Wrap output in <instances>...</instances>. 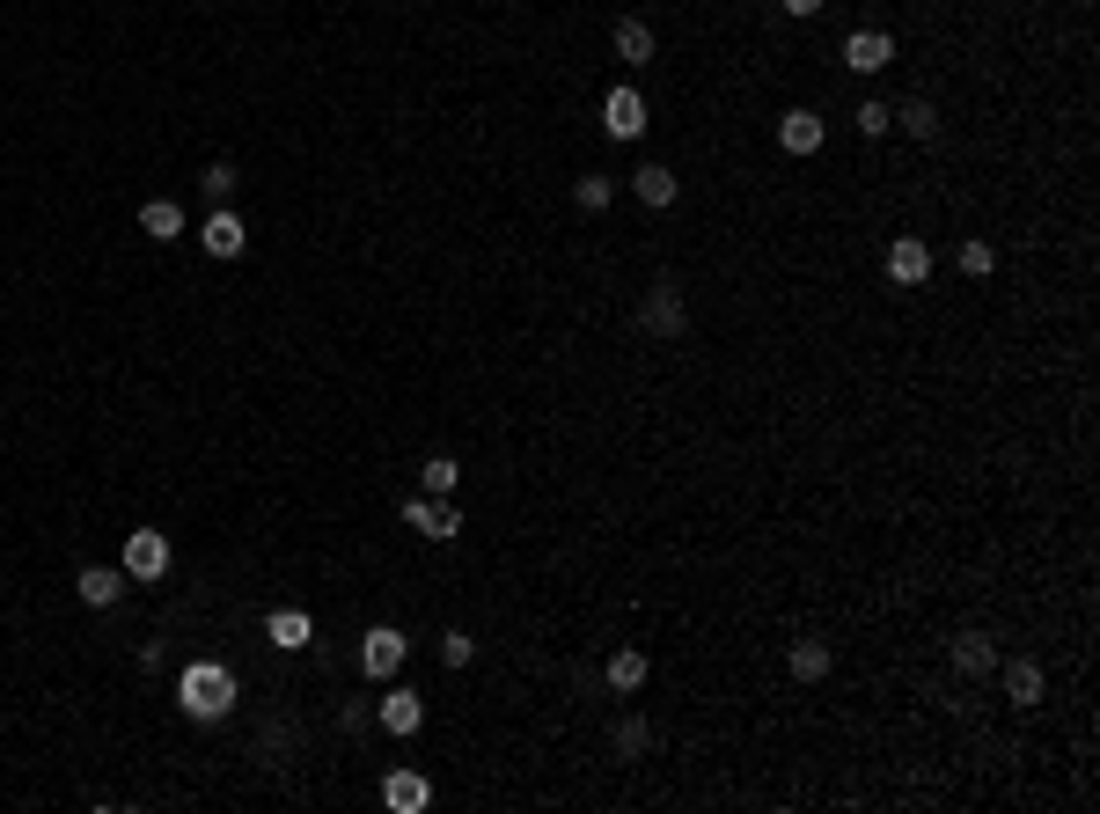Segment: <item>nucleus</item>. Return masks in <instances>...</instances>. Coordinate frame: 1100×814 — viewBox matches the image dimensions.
<instances>
[{"instance_id":"f03ea898","label":"nucleus","mask_w":1100,"mask_h":814,"mask_svg":"<svg viewBox=\"0 0 1100 814\" xmlns=\"http://www.w3.org/2000/svg\"><path fill=\"white\" fill-rule=\"evenodd\" d=\"M162 572H169V536L133 529L125 536V580H162Z\"/></svg>"},{"instance_id":"20e7f679","label":"nucleus","mask_w":1100,"mask_h":814,"mask_svg":"<svg viewBox=\"0 0 1100 814\" xmlns=\"http://www.w3.org/2000/svg\"><path fill=\"white\" fill-rule=\"evenodd\" d=\"M403 529H419L426 543H448V536H463V513L448 499H403Z\"/></svg>"},{"instance_id":"dca6fc26","label":"nucleus","mask_w":1100,"mask_h":814,"mask_svg":"<svg viewBox=\"0 0 1100 814\" xmlns=\"http://www.w3.org/2000/svg\"><path fill=\"white\" fill-rule=\"evenodd\" d=\"M610 45H616V59H624V67H646V59H653V30H646L639 16H624V22H616V30H610Z\"/></svg>"},{"instance_id":"b1692460","label":"nucleus","mask_w":1100,"mask_h":814,"mask_svg":"<svg viewBox=\"0 0 1100 814\" xmlns=\"http://www.w3.org/2000/svg\"><path fill=\"white\" fill-rule=\"evenodd\" d=\"M610 742H616V756H639V748L653 742V726L639 719V712H631V719H616V734H610Z\"/></svg>"},{"instance_id":"423d86ee","label":"nucleus","mask_w":1100,"mask_h":814,"mask_svg":"<svg viewBox=\"0 0 1100 814\" xmlns=\"http://www.w3.org/2000/svg\"><path fill=\"white\" fill-rule=\"evenodd\" d=\"M888 59H895V37L888 30H851V37H844V67H851V73H880Z\"/></svg>"},{"instance_id":"ddd939ff","label":"nucleus","mask_w":1100,"mask_h":814,"mask_svg":"<svg viewBox=\"0 0 1100 814\" xmlns=\"http://www.w3.org/2000/svg\"><path fill=\"white\" fill-rule=\"evenodd\" d=\"M74 595H81L88 609H110V602L125 595V572H118V566H88L81 580H74Z\"/></svg>"},{"instance_id":"5701e85b","label":"nucleus","mask_w":1100,"mask_h":814,"mask_svg":"<svg viewBox=\"0 0 1100 814\" xmlns=\"http://www.w3.org/2000/svg\"><path fill=\"white\" fill-rule=\"evenodd\" d=\"M792 675H800V683H821V675H829V646H821V638H800V646H792Z\"/></svg>"},{"instance_id":"1a4fd4ad","label":"nucleus","mask_w":1100,"mask_h":814,"mask_svg":"<svg viewBox=\"0 0 1100 814\" xmlns=\"http://www.w3.org/2000/svg\"><path fill=\"white\" fill-rule=\"evenodd\" d=\"M374 726H382V734H419L426 726V697L419 690H389L382 705H374Z\"/></svg>"},{"instance_id":"c756f323","label":"nucleus","mask_w":1100,"mask_h":814,"mask_svg":"<svg viewBox=\"0 0 1100 814\" xmlns=\"http://www.w3.org/2000/svg\"><path fill=\"white\" fill-rule=\"evenodd\" d=\"M829 0H786V16H821Z\"/></svg>"},{"instance_id":"6e6552de","label":"nucleus","mask_w":1100,"mask_h":814,"mask_svg":"<svg viewBox=\"0 0 1100 814\" xmlns=\"http://www.w3.org/2000/svg\"><path fill=\"white\" fill-rule=\"evenodd\" d=\"M382 807L389 814H426V807H434V785H426L419 771H389V778H382Z\"/></svg>"},{"instance_id":"4468645a","label":"nucleus","mask_w":1100,"mask_h":814,"mask_svg":"<svg viewBox=\"0 0 1100 814\" xmlns=\"http://www.w3.org/2000/svg\"><path fill=\"white\" fill-rule=\"evenodd\" d=\"M778 147H786V155H821V118H815V110H786Z\"/></svg>"},{"instance_id":"0eeeda50","label":"nucleus","mask_w":1100,"mask_h":814,"mask_svg":"<svg viewBox=\"0 0 1100 814\" xmlns=\"http://www.w3.org/2000/svg\"><path fill=\"white\" fill-rule=\"evenodd\" d=\"M888 279L895 286H925L932 279V249L917 243V235H895L888 243Z\"/></svg>"},{"instance_id":"cd10ccee","label":"nucleus","mask_w":1100,"mask_h":814,"mask_svg":"<svg viewBox=\"0 0 1100 814\" xmlns=\"http://www.w3.org/2000/svg\"><path fill=\"white\" fill-rule=\"evenodd\" d=\"M888 125H895V110H888V104H858V133H866V140H880Z\"/></svg>"},{"instance_id":"412c9836","label":"nucleus","mask_w":1100,"mask_h":814,"mask_svg":"<svg viewBox=\"0 0 1100 814\" xmlns=\"http://www.w3.org/2000/svg\"><path fill=\"white\" fill-rule=\"evenodd\" d=\"M419 484H426V499H448L455 484H463V462H455V455H426Z\"/></svg>"},{"instance_id":"4be33fe9","label":"nucleus","mask_w":1100,"mask_h":814,"mask_svg":"<svg viewBox=\"0 0 1100 814\" xmlns=\"http://www.w3.org/2000/svg\"><path fill=\"white\" fill-rule=\"evenodd\" d=\"M895 125H903L909 140H940V110L932 104H895Z\"/></svg>"},{"instance_id":"393cba45","label":"nucleus","mask_w":1100,"mask_h":814,"mask_svg":"<svg viewBox=\"0 0 1100 814\" xmlns=\"http://www.w3.org/2000/svg\"><path fill=\"white\" fill-rule=\"evenodd\" d=\"M961 272H968V279H991V272H997V249L983 243V235H976V243H961Z\"/></svg>"},{"instance_id":"aec40b11","label":"nucleus","mask_w":1100,"mask_h":814,"mask_svg":"<svg viewBox=\"0 0 1100 814\" xmlns=\"http://www.w3.org/2000/svg\"><path fill=\"white\" fill-rule=\"evenodd\" d=\"M646 668L653 660L639 654V646H616L610 654V690H646Z\"/></svg>"},{"instance_id":"a878e982","label":"nucleus","mask_w":1100,"mask_h":814,"mask_svg":"<svg viewBox=\"0 0 1100 814\" xmlns=\"http://www.w3.org/2000/svg\"><path fill=\"white\" fill-rule=\"evenodd\" d=\"M573 198H580V213H602V206L616 198V184H610V177H580V184H573Z\"/></svg>"},{"instance_id":"7ed1b4c3","label":"nucleus","mask_w":1100,"mask_h":814,"mask_svg":"<svg viewBox=\"0 0 1100 814\" xmlns=\"http://www.w3.org/2000/svg\"><path fill=\"white\" fill-rule=\"evenodd\" d=\"M403 654H411V638H403L397 624H374V631L360 638V668H367V675H382V683L403 668Z\"/></svg>"},{"instance_id":"f8f14e48","label":"nucleus","mask_w":1100,"mask_h":814,"mask_svg":"<svg viewBox=\"0 0 1100 814\" xmlns=\"http://www.w3.org/2000/svg\"><path fill=\"white\" fill-rule=\"evenodd\" d=\"M264 638L286 646V654H301V646L315 638V624H309V609H272V617H264Z\"/></svg>"},{"instance_id":"9b49d317","label":"nucleus","mask_w":1100,"mask_h":814,"mask_svg":"<svg viewBox=\"0 0 1100 814\" xmlns=\"http://www.w3.org/2000/svg\"><path fill=\"white\" fill-rule=\"evenodd\" d=\"M198 243H206V257H243V249H250V235H243V220H235V213H213V220H206V228H198Z\"/></svg>"},{"instance_id":"2eb2a0df","label":"nucleus","mask_w":1100,"mask_h":814,"mask_svg":"<svg viewBox=\"0 0 1100 814\" xmlns=\"http://www.w3.org/2000/svg\"><path fill=\"white\" fill-rule=\"evenodd\" d=\"M1005 705H1042V660H1005Z\"/></svg>"},{"instance_id":"6ab92c4d","label":"nucleus","mask_w":1100,"mask_h":814,"mask_svg":"<svg viewBox=\"0 0 1100 814\" xmlns=\"http://www.w3.org/2000/svg\"><path fill=\"white\" fill-rule=\"evenodd\" d=\"M631 192L646 198V206H675V169L646 161V169H631Z\"/></svg>"},{"instance_id":"39448f33","label":"nucleus","mask_w":1100,"mask_h":814,"mask_svg":"<svg viewBox=\"0 0 1100 814\" xmlns=\"http://www.w3.org/2000/svg\"><path fill=\"white\" fill-rule=\"evenodd\" d=\"M639 323H646V337H682V286L675 279H653L646 308H639Z\"/></svg>"},{"instance_id":"f257e3e1","label":"nucleus","mask_w":1100,"mask_h":814,"mask_svg":"<svg viewBox=\"0 0 1100 814\" xmlns=\"http://www.w3.org/2000/svg\"><path fill=\"white\" fill-rule=\"evenodd\" d=\"M176 705L192 712L198 726L227 719V712H235V668H221V660H192V668L176 675Z\"/></svg>"},{"instance_id":"c85d7f7f","label":"nucleus","mask_w":1100,"mask_h":814,"mask_svg":"<svg viewBox=\"0 0 1100 814\" xmlns=\"http://www.w3.org/2000/svg\"><path fill=\"white\" fill-rule=\"evenodd\" d=\"M227 192H235V161H213V169H206V198H213V206H227Z\"/></svg>"},{"instance_id":"f3484780","label":"nucleus","mask_w":1100,"mask_h":814,"mask_svg":"<svg viewBox=\"0 0 1100 814\" xmlns=\"http://www.w3.org/2000/svg\"><path fill=\"white\" fill-rule=\"evenodd\" d=\"M140 235L176 243V235H184V206H176V198H147V206H140Z\"/></svg>"},{"instance_id":"bb28decb","label":"nucleus","mask_w":1100,"mask_h":814,"mask_svg":"<svg viewBox=\"0 0 1100 814\" xmlns=\"http://www.w3.org/2000/svg\"><path fill=\"white\" fill-rule=\"evenodd\" d=\"M470 654H477L470 631H448V638H440V668H470Z\"/></svg>"},{"instance_id":"9d476101","label":"nucleus","mask_w":1100,"mask_h":814,"mask_svg":"<svg viewBox=\"0 0 1100 814\" xmlns=\"http://www.w3.org/2000/svg\"><path fill=\"white\" fill-rule=\"evenodd\" d=\"M602 125H610V140H639V133H646V96L616 89L610 104H602Z\"/></svg>"},{"instance_id":"a211bd4d","label":"nucleus","mask_w":1100,"mask_h":814,"mask_svg":"<svg viewBox=\"0 0 1100 814\" xmlns=\"http://www.w3.org/2000/svg\"><path fill=\"white\" fill-rule=\"evenodd\" d=\"M954 668H961V675H997V646H991L983 631H961V638H954Z\"/></svg>"}]
</instances>
